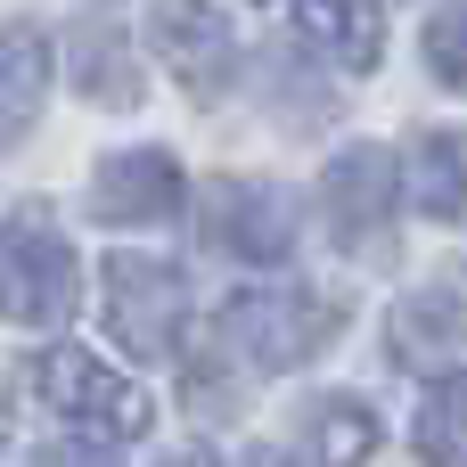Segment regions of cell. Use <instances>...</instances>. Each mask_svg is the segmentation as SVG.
Returning a JSON list of instances; mask_svg holds the SVG:
<instances>
[{
    "label": "cell",
    "mask_w": 467,
    "mask_h": 467,
    "mask_svg": "<svg viewBox=\"0 0 467 467\" xmlns=\"http://www.w3.org/2000/svg\"><path fill=\"white\" fill-rule=\"evenodd\" d=\"M427 66H435V82L467 90V0H451V8L427 16Z\"/></svg>",
    "instance_id": "cell-16"
},
{
    "label": "cell",
    "mask_w": 467,
    "mask_h": 467,
    "mask_svg": "<svg viewBox=\"0 0 467 467\" xmlns=\"http://www.w3.org/2000/svg\"><path fill=\"white\" fill-rule=\"evenodd\" d=\"M419 460L427 467H467V369L443 378L419 402Z\"/></svg>",
    "instance_id": "cell-14"
},
{
    "label": "cell",
    "mask_w": 467,
    "mask_h": 467,
    "mask_svg": "<svg viewBox=\"0 0 467 467\" xmlns=\"http://www.w3.org/2000/svg\"><path fill=\"white\" fill-rule=\"evenodd\" d=\"M222 337L254 369H296L304 353H320L337 337V304H320L312 287H246L222 304Z\"/></svg>",
    "instance_id": "cell-1"
},
{
    "label": "cell",
    "mask_w": 467,
    "mask_h": 467,
    "mask_svg": "<svg viewBox=\"0 0 467 467\" xmlns=\"http://www.w3.org/2000/svg\"><path fill=\"white\" fill-rule=\"evenodd\" d=\"M402 164H410V172H402L410 197H419L435 222H467V131H419Z\"/></svg>",
    "instance_id": "cell-12"
},
{
    "label": "cell",
    "mask_w": 467,
    "mask_h": 467,
    "mask_svg": "<svg viewBox=\"0 0 467 467\" xmlns=\"http://www.w3.org/2000/svg\"><path fill=\"white\" fill-rule=\"evenodd\" d=\"M172 205H181V164L164 148H123L90 181V213L99 222H164Z\"/></svg>",
    "instance_id": "cell-8"
},
{
    "label": "cell",
    "mask_w": 467,
    "mask_h": 467,
    "mask_svg": "<svg viewBox=\"0 0 467 467\" xmlns=\"http://www.w3.org/2000/svg\"><path fill=\"white\" fill-rule=\"evenodd\" d=\"M33 386H41V402H49L57 419H82V427H99V435H148V394H140L123 369H107L99 353H82V345L41 353Z\"/></svg>",
    "instance_id": "cell-3"
},
{
    "label": "cell",
    "mask_w": 467,
    "mask_h": 467,
    "mask_svg": "<svg viewBox=\"0 0 467 467\" xmlns=\"http://www.w3.org/2000/svg\"><path fill=\"white\" fill-rule=\"evenodd\" d=\"M49 90V33L41 25H0V148L25 140Z\"/></svg>",
    "instance_id": "cell-11"
},
{
    "label": "cell",
    "mask_w": 467,
    "mask_h": 467,
    "mask_svg": "<svg viewBox=\"0 0 467 467\" xmlns=\"http://www.w3.org/2000/svg\"><path fill=\"white\" fill-rule=\"evenodd\" d=\"M205 230L238 263H287L296 254V189L287 181H213Z\"/></svg>",
    "instance_id": "cell-7"
},
{
    "label": "cell",
    "mask_w": 467,
    "mask_h": 467,
    "mask_svg": "<svg viewBox=\"0 0 467 467\" xmlns=\"http://www.w3.org/2000/svg\"><path fill=\"white\" fill-rule=\"evenodd\" d=\"M66 312H74V254H66V238L49 230V213L25 205V213H8V230H0V320H41V328H57Z\"/></svg>",
    "instance_id": "cell-2"
},
{
    "label": "cell",
    "mask_w": 467,
    "mask_h": 467,
    "mask_svg": "<svg viewBox=\"0 0 467 467\" xmlns=\"http://www.w3.org/2000/svg\"><path fill=\"white\" fill-rule=\"evenodd\" d=\"M148 41H156V57L172 66V82L189 99H222L230 74H238V33H230V16L213 0H156Z\"/></svg>",
    "instance_id": "cell-5"
},
{
    "label": "cell",
    "mask_w": 467,
    "mask_h": 467,
    "mask_svg": "<svg viewBox=\"0 0 467 467\" xmlns=\"http://www.w3.org/2000/svg\"><path fill=\"white\" fill-rule=\"evenodd\" d=\"M156 467H213V451H172V460H156Z\"/></svg>",
    "instance_id": "cell-19"
},
{
    "label": "cell",
    "mask_w": 467,
    "mask_h": 467,
    "mask_svg": "<svg viewBox=\"0 0 467 467\" xmlns=\"http://www.w3.org/2000/svg\"><path fill=\"white\" fill-rule=\"evenodd\" d=\"M246 467H296V460H287L279 443H254V451H246Z\"/></svg>",
    "instance_id": "cell-18"
},
{
    "label": "cell",
    "mask_w": 467,
    "mask_h": 467,
    "mask_svg": "<svg viewBox=\"0 0 467 467\" xmlns=\"http://www.w3.org/2000/svg\"><path fill=\"white\" fill-rule=\"evenodd\" d=\"M107 328L123 353L156 361L181 337V271L148 254H107Z\"/></svg>",
    "instance_id": "cell-6"
},
{
    "label": "cell",
    "mask_w": 467,
    "mask_h": 467,
    "mask_svg": "<svg viewBox=\"0 0 467 467\" xmlns=\"http://www.w3.org/2000/svg\"><path fill=\"white\" fill-rule=\"evenodd\" d=\"M312 451H320V467H369V451H378V410L369 402H320L312 410Z\"/></svg>",
    "instance_id": "cell-15"
},
{
    "label": "cell",
    "mask_w": 467,
    "mask_h": 467,
    "mask_svg": "<svg viewBox=\"0 0 467 467\" xmlns=\"http://www.w3.org/2000/svg\"><path fill=\"white\" fill-rule=\"evenodd\" d=\"M460 337H467L460 287H419V296L394 304V361H402V369H435V361H451Z\"/></svg>",
    "instance_id": "cell-10"
},
{
    "label": "cell",
    "mask_w": 467,
    "mask_h": 467,
    "mask_svg": "<svg viewBox=\"0 0 467 467\" xmlns=\"http://www.w3.org/2000/svg\"><path fill=\"white\" fill-rule=\"evenodd\" d=\"M296 33L353 74H378V57H386V16L369 0H296Z\"/></svg>",
    "instance_id": "cell-9"
},
{
    "label": "cell",
    "mask_w": 467,
    "mask_h": 467,
    "mask_svg": "<svg viewBox=\"0 0 467 467\" xmlns=\"http://www.w3.org/2000/svg\"><path fill=\"white\" fill-rule=\"evenodd\" d=\"M74 90L99 99V107H140V66H131V41L115 25L74 33Z\"/></svg>",
    "instance_id": "cell-13"
},
{
    "label": "cell",
    "mask_w": 467,
    "mask_h": 467,
    "mask_svg": "<svg viewBox=\"0 0 467 467\" xmlns=\"http://www.w3.org/2000/svg\"><path fill=\"white\" fill-rule=\"evenodd\" d=\"M394 197H402V172L386 148H345L328 164V230L345 254L361 263H386L394 254Z\"/></svg>",
    "instance_id": "cell-4"
},
{
    "label": "cell",
    "mask_w": 467,
    "mask_h": 467,
    "mask_svg": "<svg viewBox=\"0 0 467 467\" xmlns=\"http://www.w3.org/2000/svg\"><path fill=\"white\" fill-rule=\"evenodd\" d=\"M41 467H115V451H107V443H49Z\"/></svg>",
    "instance_id": "cell-17"
}]
</instances>
